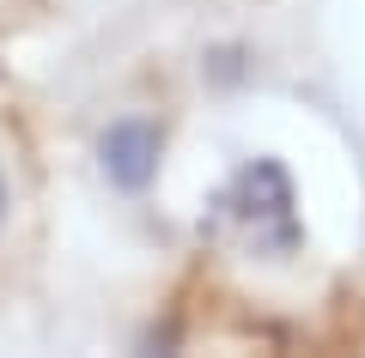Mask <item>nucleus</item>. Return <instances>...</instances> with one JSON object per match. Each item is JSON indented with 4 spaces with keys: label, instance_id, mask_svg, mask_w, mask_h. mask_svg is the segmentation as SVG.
Wrapping results in <instances>:
<instances>
[{
    "label": "nucleus",
    "instance_id": "nucleus-1",
    "mask_svg": "<svg viewBox=\"0 0 365 358\" xmlns=\"http://www.w3.org/2000/svg\"><path fill=\"white\" fill-rule=\"evenodd\" d=\"M292 177L274 158H250L244 170L232 177V189L220 194L225 219H237V225L256 237V249H274V256H287V249H299V213H292Z\"/></svg>",
    "mask_w": 365,
    "mask_h": 358
},
{
    "label": "nucleus",
    "instance_id": "nucleus-2",
    "mask_svg": "<svg viewBox=\"0 0 365 358\" xmlns=\"http://www.w3.org/2000/svg\"><path fill=\"white\" fill-rule=\"evenodd\" d=\"M91 158L116 194H146L165 164V122L158 115H110L91 140Z\"/></svg>",
    "mask_w": 365,
    "mask_h": 358
},
{
    "label": "nucleus",
    "instance_id": "nucleus-3",
    "mask_svg": "<svg viewBox=\"0 0 365 358\" xmlns=\"http://www.w3.org/2000/svg\"><path fill=\"white\" fill-rule=\"evenodd\" d=\"M201 79L220 85V91L244 85V79H250V49H244V43H220V49H207V55H201Z\"/></svg>",
    "mask_w": 365,
    "mask_h": 358
},
{
    "label": "nucleus",
    "instance_id": "nucleus-4",
    "mask_svg": "<svg viewBox=\"0 0 365 358\" xmlns=\"http://www.w3.org/2000/svg\"><path fill=\"white\" fill-rule=\"evenodd\" d=\"M6 213H13V182L0 177V231H6Z\"/></svg>",
    "mask_w": 365,
    "mask_h": 358
},
{
    "label": "nucleus",
    "instance_id": "nucleus-5",
    "mask_svg": "<svg viewBox=\"0 0 365 358\" xmlns=\"http://www.w3.org/2000/svg\"><path fill=\"white\" fill-rule=\"evenodd\" d=\"M0 73H6V67H0Z\"/></svg>",
    "mask_w": 365,
    "mask_h": 358
}]
</instances>
